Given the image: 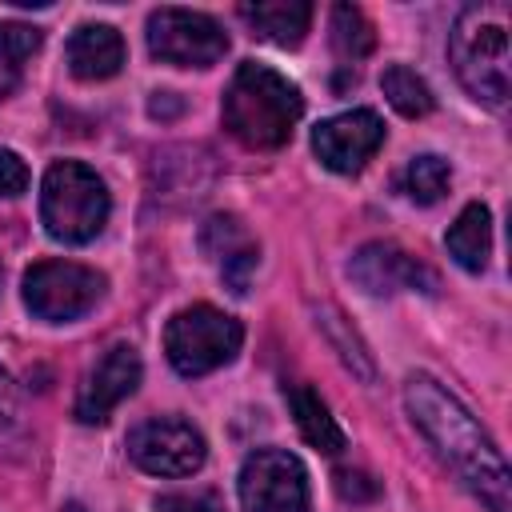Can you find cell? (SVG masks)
<instances>
[{
	"label": "cell",
	"mask_w": 512,
	"mask_h": 512,
	"mask_svg": "<svg viewBox=\"0 0 512 512\" xmlns=\"http://www.w3.org/2000/svg\"><path fill=\"white\" fill-rule=\"evenodd\" d=\"M380 88L388 96V104L400 112V116H428L432 112V92L428 84L408 68V64H388L384 76H380Z\"/></svg>",
	"instance_id": "obj_19"
},
{
	"label": "cell",
	"mask_w": 512,
	"mask_h": 512,
	"mask_svg": "<svg viewBox=\"0 0 512 512\" xmlns=\"http://www.w3.org/2000/svg\"><path fill=\"white\" fill-rule=\"evenodd\" d=\"M448 60L456 80L472 100L504 108L508 100V8L504 4H468L448 32Z\"/></svg>",
	"instance_id": "obj_3"
},
{
	"label": "cell",
	"mask_w": 512,
	"mask_h": 512,
	"mask_svg": "<svg viewBox=\"0 0 512 512\" xmlns=\"http://www.w3.org/2000/svg\"><path fill=\"white\" fill-rule=\"evenodd\" d=\"M40 220L60 244H88L108 220V188L80 160H56L40 184Z\"/></svg>",
	"instance_id": "obj_4"
},
{
	"label": "cell",
	"mask_w": 512,
	"mask_h": 512,
	"mask_svg": "<svg viewBox=\"0 0 512 512\" xmlns=\"http://www.w3.org/2000/svg\"><path fill=\"white\" fill-rule=\"evenodd\" d=\"M24 440V412H20V396L8 380V372L0 368V448H16Z\"/></svg>",
	"instance_id": "obj_23"
},
{
	"label": "cell",
	"mask_w": 512,
	"mask_h": 512,
	"mask_svg": "<svg viewBox=\"0 0 512 512\" xmlns=\"http://www.w3.org/2000/svg\"><path fill=\"white\" fill-rule=\"evenodd\" d=\"M140 376H144L140 352H136L132 344H112V348L92 364V372H88L84 384H80L76 420H80V424H104V420L112 416V408L136 392Z\"/></svg>",
	"instance_id": "obj_12"
},
{
	"label": "cell",
	"mask_w": 512,
	"mask_h": 512,
	"mask_svg": "<svg viewBox=\"0 0 512 512\" xmlns=\"http://www.w3.org/2000/svg\"><path fill=\"white\" fill-rule=\"evenodd\" d=\"M240 344H244L240 320L212 304L180 308L164 328V352L180 376H204L212 368H224L240 352Z\"/></svg>",
	"instance_id": "obj_5"
},
{
	"label": "cell",
	"mask_w": 512,
	"mask_h": 512,
	"mask_svg": "<svg viewBox=\"0 0 512 512\" xmlns=\"http://www.w3.org/2000/svg\"><path fill=\"white\" fill-rule=\"evenodd\" d=\"M300 112H304L300 88L276 68L256 60H244L224 92V128L248 148L288 144Z\"/></svg>",
	"instance_id": "obj_2"
},
{
	"label": "cell",
	"mask_w": 512,
	"mask_h": 512,
	"mask_svg": "<svg viewBox=\"0 0 512 512\" xmlns=\"http://www.w3.org/2000/svg\"><path fill=\"white\" fill-rule=\"evenodd\" d=\"M288 408H292V416H296L300 436H304L316 452H324V456L344 452V432H340L336 416L328 412V404L320 400V392H312L308 384H292V388H288Z\"/></svg>",
	"instance_id": "obj_16"
},
{
	"label": "cell",
	"mask_w": 512,
	"mask_h": 512,
	"mask_svg": "<svg viewBox=\"0 0 512 512\" xmlns=\"http://www.w3.org/2000/svg\"><path fill=\"white\" fill-rule=\"evenodd\" d=\"M240 20L268 44L296 48L312 24V4L308 0H260V4H240Z\"/></svg>",
	"instance_id": "obj_15"
},
{
	"label": "cell",
	"mask_w": 512,
	"mask_h": 512,
	"mask_svg": "<svg viewBox=\"0 0 512 512\" xmlns=\"http://www.w3.org/2000/svg\"><path fill=\"white\" fill-rule=\"evenodd\" d=\"M380 144H384V120L372 108H352V112L328 116L312 132V152L320 156L324 168H332L340 176L360 172L376 156Z\"/></svg>",
	"instance_id": "obj_10"
},
{
	"label": "cell",
	"mask_w": 512,
	"mask_h": 512,
	"mask_svg": "<svg viewBox=\"0 0 512 512\" xmlns=\"http://www.w3.org/2000/svg\"><path fill=\"white\" fill-rule=\"evenodd\" d=\"M148 52L176 68H212L228 52V36L204 12L156 8L148 16Z\"/></svg>",
	"instance_id": "obj_7"
},
{
	"label": "cell",
	"mask_w": 512,
	"mask_h": 512,
	"mask_svg": "<svg viewBox=\"0 0 512 512\" xmlns=\"http://www.w3.org/2000/svg\"><path fill=\"white\" fill-rule=\"evenodd\" d=\"M332 48L344 60H360V56L372 52V24L364 20L360 8H352V4L332 8Z\"/></svg>",
	"instance_id": "obj_21"
},
{
	"label": "cell",
	"mask_w": 512,
	"mask_h": 512,
	"mask_svg": "<svg viewBox=\"0 0 512 512\" xmlns=\"http://www.w3.org/2000/svg\"><path fill=\"white\" fill-rule=\"evenodd\" d=\"M448 184H452V168H448V160H440L432 152L412 156L408 168H404V176H400L404 196L416 200V204H436L448 192Z\"/></svg>",
	"instance_id": "obj_20"
},
{
	"label": "cell",
	"mask_w": 512,
	"mask_h": 512,
	"mask_svg": "<svg viewBox=\"0 0 512 512\" xmlns=\"http://www.w3.org/2000/svg\"><path fill=\"white\" fill-rule=\"evenodd\" d=\"M44 32L32 24H0V96H8L24 72V64L40 52Z\"/></svg>",
	"instance_id": "obj_18"
},
{
	"label": "cell",
	"mask_w": 512,
	"mask_h": 512,
	"mask_svg": "<svg viewBox=\"0 0 512 512\" xmlns=\"http://www.w3.org/2000/svg\"><path fill=\"white\" fill-rule=\"evenodd\" d=\"M104 296V276L96 268L72 264V260H40L24 272V304L36 320L64 324L96 308Z\"/></svg>",
	"instance_id": "obj_6"
},
{
	"label": "cell",
	"mask_w": 512,
	"mask_h": 512,
	"mask_svg": "<svg viewBox=\"0 0 512 512\" xmlns=\"http://www.w3.org/2000/svg\"><path fill=\"white\" fill-rule=\"evenodd\" d=\"M348 276H352L364 292H372V296H396V292H424V296H436V288H440L436 272H432L424 260L408 256L404 248H396V244H364V248L352 256Z\"/></svg>",
	"instance_id": "obj_11"
},
{
	"label": "cell",
	"mask_w": 512,
	"mask_h": 512,
	"mask_svg": "<svg viewBox=\"0 0 512 512\" xmlns=\"http://www.w3.org/2000/svg\"><path fill=\"white\" fill-rule=\"evenodd\" d=\"M332 480H336V492H340L344 500H372V496H376V484H372L364 472H336Z\"/></svg>",
	"instance_id": "obj_26"
},
{
	"label": "cell",
	"mask_w": 512,
	"mask_h": 512,
	"mask_svg": "<svg viewBox=\"0 0 512 512\" xmlns=\"http://www.w3.org/2000/svg\"><path fill=\"white\" fill-rule=\"evenodd\" d=\"M244 512H308V472L284 448H256L240 468Z\"/></svg>",
	"instance_id": "obj_8"
},
{
	"label": "cell",
	"mask_w": 512,
	"mask_h": 512,
	"mask_svg": "<svg viewBox=\"0 0 512 512\" xmlns=\"http://www.w3.org/2000/svg\"><path fill=\"white\" fill-rule=\"evenodd\" d=\"M60 512H84V508H80V504H64Z\"/></svg>",
	"instance_id": "obj_27"
},
{
	"label": "cell",
	"mask_w": 512,
	"mask_h": 512,
	"mask_svg": "<svg viewBox=\"0 0 512 512\" xmlns=\"http://www.w3.org/2000/svg\"><path fill=\"white\" fill-rule=\"evenodd\" d=\"M68 72L76 80H108L124 64V40L112 24H80L68 36Z\"/></svg>",
	"instance_id": "obj_14"
},
{
	"label": "cell",
	"mask_w": 512,
	"mask_h": 512,
	"mask_svg": "<svg viewBox=\"0 0 512 512\" xmlns=\"http://www.w3.org/2000/svg\"><path fill=\"white\" fill-rule=\"evenodd\" d=\"M404 408L412 416V424L424 432V440L436 448V456L492 508V512H508V464L500 456V448L488 440V432L480 428V420L432 376L416 372L404 384Z\"/></svg>",
	"instance_id": "obj_1"
},
{
	"label": "cell",
	"mask_w": 512,
	"mask_h": 512,
	"mask_svg": "<svg viewBox=\"0 0 512 512\" xmlns=\"http://www.w3.org/2000/svg\"><path fill=\"white\" fill-rule=\"evenodd\" d=\"M128 456L148 476H192L204 464L208 444L188 420L152 416L128 432Z\"/></svg>",
	"instance_id": "obj_9"
},
{
	"label": "cell",
	"mask_w": 512,
	"mask_h": 512,
	"mask_svg": "<svg viewBox=\"0 0 512 512\" xmlns=\"http://www.w3.org/2000/svg\"><path fill=\"white\" fill-rule=\"evenodd\" d=\"M444 244H448L452 260H456L460 268L480 272V268L488 264V252H492V216H488V208H484V204H468V208L456 216V224L448 228Z\"/></svg>",
	"instance_id": "obj_17"
},
{
	"label": "cell",
	"mask_w": 512,
	"mask_h": 512,
	"mask_svg": "<svg viewBox=\"0 0 512 512\" xmlns=\"http://www.w3.org/2000/svg\"><path fill=\"white\" fill-rule=\"evenodd\" d=\"M156 512H224L216 492H172L156 500Z\"/></svg>",
	"instance_id": "obj_24"
},
{
	"label": "cell",
	"mask_w": 512,
	"mask_h": 512,
	"mask_svg": "<svg viewBox=\"0 0 512 512\" xmlns=\"http://www.w3.org/2000/svg\"><path fill=\"white\" fill-rule=\"evenodd\" d=\"M0 288H4V268H0Z\"/></svg>",
	"instance_id": "obj_28"
},
{
	"label": "cell",
	"mask_w": 512,
	"mask_h": 512,
	"mask_svg": "<svg viewBox=\"0 0 512 512\" xmlns=\"http://www.w3.org/2000/svg\"><path fill=\"white\" fill-rule=\"evenodd\" d=\"M200 248L208 252V260L220 264L224 284H228L236 296H244V292H248V280H252V272H256V264H260V248H256V240L248 236V228H244L236 216H212V220L204 224V232H200Z\"/></svg>",
	"instance_id": "obj_13"
},
{
	"label": "cell",
	"mask_w": 512,
	"mask_h": 512,
	"mask_svg": "<svg viewBox=\"0 0 512 512\" xmlns=\"http://www.w3.org/2000/svg\"><path fill=\"white\" fill-rule=\"evenodd\" d=\"M320 324H324V332L332 336V344H336L340 360H344L348 368H356L364 380H372V360H368V352H364V344H360L356 336H344V332H340V312L324 308V312H320Z\"/></svg>",
	"instance_id": "obj_22"
},
{
	"label": "cell",
	"mask_w": 512,
	"mask_h": 512,
	"mask_svg": "<svg viewBox=\"0 0 512 512\" xmlns=\"http://www.w3.org/2000/svg\"><path fill=\"white\" fill-rule=\"evenodd\" d=\"M24 188H28V164L16 152L0 148V196H20Z\"/></svg>",
	"instance_id": "obj_25"
}]
</instances>
